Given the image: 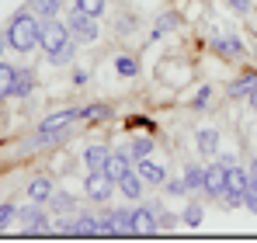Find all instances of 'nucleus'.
<instances>
[{
  "label": "nucleus",
  "instance_id": "f257e3e1",
  "mask_svg": "<svg viewBox=\"0 0 257 243\" xmlns=\"http://www.w3.org/2000/svg\"><path fill=\"white\" fill-rule=\"evenodd\" d=\"M39 32H42L39 18H35L32 11H18V14L11 18V25H7V45H11L14 52H32V49L39 45Z\"/></svg>",
  "mask_w": 257,
  "mask_h": 243
},
{
  "label": "nucleus",
  "instance_id": "f03ea898",
  "mask_svg": "<svg viewBox=\"0 0 257 243\" xmlns=\"http://www.w3.org/2000/svg\"><path fill=\"white\" fill-rule=\"evenodd\" d=\"M66 28H70V39L80 42V45H87V42H94L101 35V25L94 21V14H84V11H77V7H73V14L66 18Z\"/></svg>",
  "mask_w": 257,
  "mask_h": 243
},
{
  "label": "nucleus",
  "instance_id": "7ed1b4c3",
  "mask_svg": "<svg viewBox=\"0 0 257 243\" xmlns=\"http://www.w3.org/2000/svg\"><path fill=\"white\" fill-rule=\"evenodd\" d=\"M243 191H247V170L240 163H229L226 167V191H222V202L229 208L243 205Z\"/></svg>",
  "mask_w": 257,
  "mask_h": 243
},
{
  "label": "nucleus",
  "instance_id": "20e7f679",
  "mask_svg": "<svg viewBox=\"0 0 257 243\" xmlns=\"http://www.w3.org/2000/svg\"><path fill=\"white\" fill-rule=\"evenodd\" d=\"M70 42V28L63 25V21H56V18H45L42 21V32H39V45H42V52H56V49H63Z\"/></svg>",
  "mask_w": 257,
  "mask_h": 243
},
{
  "label": "nucleus",
  "instance_id": "39448f33",
  "mask_svg": "<svg viewBox=\"0 0 257 243\" xmlns=\"http://www.w3.org/2000/svg\"><path fill=\"white\" fill-rule=\"evenodd\" d=\"M115 188H118V184H115L104 170H90L87 181H84V195L90 202H108V198L115 195Z\"/></svg>",
  "mask_w": 257,
  "mask_h": 243
},
{
  "label": "nucleus",
  "instance_id": "423d86ee",
  "mask_svg": "<svg viewBox=\"0 0 257 243\" xmlns=\"http://www.w3.org/2000/svg\"><path fill=\"white\" fill-rule=\"evenodd\" d=\"M77 118H80V108H66V111H52V115H49V118H45L42 125H39V132H42V136H59L63 129H70V125H73Z\"/></svg>",
  "mask_w": 257,
  "mask_h": 243
},
{
  "label": "nucleus",
  "instance_id": "0eeeda50",
  "mask_svg": "<svg viewBox=\"0 0 257 243\" xmlns=\"http://www.w3.org/2000/svg\"><path fill=\"white\" fill-rule=\"evenodd\" d=\"M226 191V163H209L205 167V188H202V195L205 198H219Z\"/></svg>",
  "mask_w": 257,
  "mask_h": 243
},
{
  "label": "nucleus",
  "instance_id": "6e6552de",
  "mask_svg": "<svg viewBox=\"0 0 257 243\" xmlns=\"http://www.w3.org/2000/svg\"><path fill=\"white\" fill-rule=\"evenodd\" d=\"M21 229L25 233H49V215L39 208V202H32V208L21 212Z\"/></svg>",
  "mask_w": 257,
  "mask_h": 243
},
{
  "label": "nucleus",
  "instance_id": "1a4fd4ad",
  "mask_svg": "<svg viewBox=\"0 0 257 243\" xmlns=\"http://www.w3.org/2000/svg\"><path fill=\"white\" fill-rule=\"evenodd\" d=\"M128 170H132V157H128V150H118V153H111V157H108V163H104V174H108L115 184L125 177Z\"/></svg>",
  "mask_w": 257,
  "mask_h": 243
},
{
  "label": "nucleus",
  "instance_id": "9d476101",
  "mask_svg": "<svg viewBox=\"0 0 257 243\" xmlns=\"http://www.w3.org/2000/svg\"><path fill=\"white\" fill-rule=\"evenodd\" d=\"M132 226H136V236L139 233H160L157 229V208H150V205L132 208Z\"/></svg>",
  "mask_w": 257,
  "mask_h": 243
},
{
  "label": "nucleus",
  "instance_id": "9b49d317",
  "mask_svg": "<svg viewBox=\"0 0 257 243\" xmlns=\"http://www.w3.org/2000/svg\"><path fill=\"white\" fill-rule=\"evenodd\" d=\"M212 52H219L222 59H240L247 49L236 35H219V39H212Z\"/></svg>",
  "mask_w": 257,
  "mask_h": 243
},
{
  "label": "nucleus",
  "instance_id": "f8f14e48",
  "mask_svg": "<svg viewBox=\"0 0 257 243\" xmlns=\"http://www.w3.org/2000/svg\"><path fill=\"white\" fill-rule=\"evenodd\" d=\"M108 219H111V226H115V236H136L132 208H108Z\"/></svg>",
  "mask_w": 257,
  "mask_h": 243
},
{
  "label": "nucleus",
  "instance_id": "ddd939ff",
  "mask_svg": "<svg viewBox=\"0 0 257 243\" xmlns=\"http://www.w3.org/2000/svg\"><path fill=\"white\" fill-rule=\"evenodd\" d=\"M136 170H139V177H143V181H150V184H164V181H167V167L153 163L150 157L136 160Z\"/></svg>",
  "mask_w": 257,
  "mask_h": 243
},
{
  "label": "nucleus",
  "instance_id": "4468645a",
  "mask_svg": "<svg viewBox=\"0 0 257 243\" xmlns=\"http://www.w3.org/2000/svg\"><path fill=\"white\" fill-rule=\"evenodd\" d=\"M35 90V73L32 70H14V87H11V97H28Z\"/></svg>",
  "mask_w": 257,
  "mask_h": 243
},
{
  "label": "nucleus",
  "instance_id": "2eb2a0df",
  "mask_svg": "<svg viewBox=\"0 0 257 243\" xmlns=\"http://www.w3.org/2000/svg\"><path fill=\"white\" fill-rule=\"evenodd\" d=\"M66 233H70V236H97V215L80 212V215H77V222H73Z\"/></svg>",
  "mask_w": 257,
  "mask_h": 243
},
{
  "label": "nucleus",
  "instance_id": "dca6fc26",
  "mask_svg": "<svg viewBox=\"0 0 257 243\" xmlns=\"http://www.w3.org/2000/svg\"><path fill=\"white\" fill-rule=\"evenodd\" d=\"M254 87H257V70H247V73H240L236 80L229 83V97H247Z\"/></svg>",
  "mask_w": 257,
  "mask_h": 243
},
{
  "label": "nucleus",
  "instance_id": "f3484780",
  "mask_svg": "<svg viewBox=\"0 0 257 243\" xmlns=\"http://www.w3.org/2000/svg\"><path fill=\"white\" fill-rule=\"evenodd\" d=\"M52 191H56V188H52V181H49V177H35V181H32V184H28V202H49V198H52Z\"/></svg>",
  "mask_w": 257,
  "mask_h": 243
},
{
  "label": "nucleus",
  "instance_id": "a211bd4d",
  "mask_svg": "<svg viewBox=\"0 0 257 243\" xmlns=\"http://www.w3.org/2000/svg\"><path fill=\"white\" fill-rule=\"evenodd\" d=\"M108 157H111V150H108V146H97V143L84 150V163L90 167V170H104V163H108Z\"/></svg>",
  "mask_w": 257,
  "mask_h": 243
},
{
  "label": "nucleus",
  "instance_id": "6ab92c4d",
  "mask_svg": "<svg viewBox=\"0 0 257 243\" xmlns=\"http://www.w3.org/2000/svg\"><path fill=\"white\" fill-rule=\"evenodd\" d=\"M118 191H122L125 198H132V202L143 195V177H139V170H128L125 177L118 181Z\"/></svg>",
  "mask_w": 257,
  "mask_h": 243
},
{
  "label": "nucleus",
  "instance_id": "aec40b11",
  "mask_svg": "<svg viewBox=\"0 0 257 243\" xmlns=\"http://www.w3.org/2000/svg\"><path fill=\"white\" fill-rule=\"evenodd\" d=\"M59 7H63V0H28V11L35 14V18H56L59 14Z\"/></svg>",
  "mask_w": 257,
  "mask_h": 243
},
{
  "label": "nucleus",
  "instance_id": "412c9836",
  "mask_svg": "<svg viewBox=\"0 0 257 243\" xmlns=\"http://www.w3.org/2000/svg\"><path fill=\"white\" fill-rule=\"evenodd\" d=\"M77 45H80V42H66V45H63V49H56V52H49V56H45V59H49V63H52V66H66V63H73V56H77Z\"/></svg>",
  "mask_w": 257,
  "mask_h": 243
},
{
  "label": "nucleus",
  "instance_id": "4be33fe9",
  "mask_svg": "<svg viewBox=\"0 0 257 243\" xmlns=\"http://www.w3.org/2000/svg\"><path fill=\"white\" fill-rule=\"evenodd\" d=\"M184 188H188V191H202V188H205V167L188 163V170H184Z\"/></svg>",
  "mask_w": 257,
  "mask_h": 243
},
{
  "label": "nucleus",
  "instance_id": "5701e85b",
  "mask_svg": "<svg viewBox=\"0 0 257 243\" xmlns=\"http://www.w3.org/2000/svg\"><path fill=\"white\" fill-rule=\"evenodd\" d=\"M195 143H198V153H205V157H212L215 150H219V132H215V129H202Z\"/></svg>",
  "mask_w": 257,
  "mask_h": 243
},
{
  "label": "nucleus",
  "instance_id": "b1692460",
  "mask_svg": "<svg viewBox=\"0 0 257 243\" xmlns=\"http://www.w3.org/2000/svg\"><path fill=\"white\" fill-rule=\"evenodd\" d=\"M243 205H247L250 212H257V163L247 170V191H243Z\"/></svg>",
  "mask_w": 257,
  "mask_h": 243
},
{
  "label": "nucleus",
  "instance_id": "393cba45",
  "mask_svg": "<svg viewBox=\"0 0 257 243\" xmlns=\"http://www.w3.org/2000/svg\"><path fill=\"white\" fill-rule=\"evenodd\" d=\"M150 153H153V139H150V136H139V139L128 143V157H132V160H143V157H150Z\"/></svg>",
  "mask_w": 257,
  "mask_h": 243
},
{
  "label": "nucleus",
  "instance_id": "a878e982",
  "mask_svg": "<svg viewBox=\"0 0 257 243\" xmlns=\"http://www.w3.org/2000/svg\"><path fill=\"white\" fill-rule=\"evenodd\" d=\"M115 70H118V77L132 80V77H139V59L136 56H118L115 59Z\"/></svg>",
  "mask_w": 257,
  "mask_h": 243
},
{
  "label": "nucleus",
  "instance_id": "bb28decb",
  "mask_svg": "<svg viewBox=\"0 0 257 243\" xmlns=\"http://www.w3.org/2000/svg\"><path fill=\"white\" fill-rule=\"evenodd\" d=\"M181 25V18L174 14V11H167V14H160L157 18V28H153V39H160V35H167V32H174Z\"/></svg>",
  "mask_w": 257,
  "mask_h": 243
},
{
  "label": "nucleus",
  "instance_id": "cd10ccee",
  "mask_svg": "<svg viewBox=\"0 0 257 243\" xmlns=\"http://www.w3.org/2000/svg\"><path fill=\"white\" fill-rule=\"evenodd\" d=\"M11 87H14V66L0 63V101L11 97Z\"/></svg>",
  "mask_w": 257,
  "mask_h": 243
},
{
  "label": "nucleus",
  "instance_id": "c85d7f7f",
  "mask_svg": "<svg viewBox=\"0 0 257 243\" xmlns=\"http://www.w3.org/2000/svg\"><path fill=\"white\" fill-rule=\"evenodd\" d=\"M49 202H52V208H56V212H70V208H73V195H66V191H52V198H49Z\"/></svg>",
  "mask_w": 257,
  "mask_h": 243
},
{
  "label": "nucleus",
  "instance_id": "c756f323",
  "mask_svg": "<svg viewBox=\"0 0 257 243\" xmlns=\"http://www.w3.org/2000/svg\"><path fill=\"white\" fill-rule=\"evenodd\" d=\"M181 219H184V226H191V229H195V226H202V205L191 202L188 208H184V215H181Z\"/></svg>",
  "mask_w": 257,
  "mask_h": 243
},
{
  "label": "nucleus",
  "instance_id": "7c9ffc66",
  "mask_svg": "<svg viewBox=\"0 0 257 243\" xmlns=\"http://www.w3.org/2000/svg\"><path fill=\"white\" fill-rule=\"evenodd\" d=\"M73 7L77 11H84V14H104V0H73Z\"/></svg>",
  "mask_w": 257,
  "mask_h": 243
},
{
  "label": "nucleus",
  "instance_id": "2f4dec72",
  "mask_svg": "<svg viewBox=\"0 0 257 243\" xmlns=\"http://www.w3.org/2000/svg\"><path fill=\"white\" fill-rule=\"evenodd\" d=\"M111 115V108H104V104H90V108H80V118H108Z\"/></svg>",
  "mask_w": 257,
  "mask_h": 243
},
{
  "label": "nucleus",
  "instance_id": "473e14b6",
  "mask_svg": "<svg viewBox=\"0 0 257 243\" xmlns=\"http://www.w3.org/2000/svg\"><path fill=\"white\" fill-rule=\"evenodd\" d=\"M209 97H212V87H202V90L195 94V101H191V108H195V111H202V108L209 104Z\"/></svg>",
  "mask_w": 257,
  "mask_h": 243
},
{
  "label": "nucleus",
  "instance_id": "72a5a7b5",
  "mask_svg": "<svg viewBox=\"0 0 257 243\" xmlns=\"http://www.w3.org/2000/svg\"><path fill=\"white\" fill-rule=\"evenodd\" d=\"M18 215V208L14 205H0V229H7V222Z\"/></svg>",
  "mask_w": 257,
  "mask_h": 243
},
{
  "label": "nucleus",
  "instance_id": "f704fd0d",
  "mask_svg": "<svg viewBox=\"0 0 257 243\" xmlns=\"http://www.w3.org/2000/svg\"><path fill=\"white\" fill-rule=\"evenodd\" d=\"M171 226H174V215H171V212H167V208H164V212H157V229L164 233V229H171Z\"/></svg>",
  "mask_w": 257,
  "mask_h": 243
},
{
  "label": "nucleus",
  "instance_id": "c9c22d12",
  "mask_svg": "<svg viewBox=\"0 0 257 243\" xmlns=\"http://www.w3.org/2000/svg\"><path fill=\"white\" fill-rule=\"evenodd\" d=\"M164 184H167V195H184V191H188V188H184V177H181V181H164Z\"/></svg>",
  "mask_w": 257,
  "mask_h": 243
},
{
  "label": "nucleus",
  "instance_id": "e433bc0d",
  "mask_svg": "<svg viewBox=\"0 0 257 243\" xmlns=\"http://www.w3.org/2000/svg\"><path fill=\"white\" fill-rule=\"evenodd\" d=\"M229 7H233L236 14H250V0H229Z\"/></svg>",
  "mask_w": 257,
  "mask_h": 243
},
{
  "label": "nucleus",
  "instance_id": "4c0bfd02",
  "mask_svg": "<svg viewBox=\"0 0 257 243\" xmlns=\"http://www.w3.org/2000/svg\"><path fill=\"white\" fill-rule=\"evenodd\" d=\"M73 83L84 87V83H87V70H77V73H73Z\"/></svg>",
  "mask_w": 257,
  "mask_h": 243
},
{
  "label": "nucleus",
  "instance_id": "58836bf2",
  "mask_svg": "<svg viewBox=\"0 0 257 243\" xmlns=\"http://www.w3.org/2000/svg\"><path fill=\"white\" fill-rule=\"evenodd\" d=\"M247 104H250V108H254V111H257V87H254V90H250V94H247Z\"/></svg>",
  "mask_w": 257,
  "mask_h": 243
},
{
  "label": "nucleus",
  "instance_id": "ea45409f",
  "mask_svg": "<svg viewBox=\"0 0 257 243\" xmlns=\"http://www.w3.org/2000/svg\"><path fill=\"white\" fill-rule=\"evenodd\" d=\"M4 45H7V32H0V56H4Z\"/></svg>",
  "mask_w": 257,
  "mask_h": 243
},
{
  "label": "nucleus",
  "instance_id": "a19ab883",
  "mask_svg": "<svg viewBox=\"0 0 257 243\" xmlns=\"http://www.w3.org/2000/svg\"><path fill=\"white\" fill-rule=\"evenodd\" d=\"M254 35H257V18H254Z\"/></svg>",
  "mask_w": 257,
  "mask_h": 243
}]
</instances>
